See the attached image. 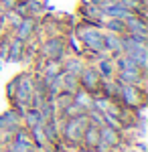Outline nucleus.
<instances>
[{"instance_id":"1","label":"nucleus","mask_w":148,"mask_h":152,"mask_svg":"<svg viewBox=\"0 0 148 152\" xmlns=\"http://www.w3.org/2000/svg\"><path fill=\"white\" fill-rule=\"evenodd\" d=\"M73 35L77 37V41L81 43V47H85L87 53L91 55H102L103 53V28L97 26L93 23H83L75 26V33Z\"/></svg>"},{"instance_id":"2","label":"nucleus","mask_w":148,"mask_h":152,"mask_svg":"<svg viewBox=\"0 0 148 152\" xmlns=\"http://www.w3.org/2000/svg\"><path fill=\"white\" fill-rule=\"evenodd\" d=\"M89 120L85 114H79L75 118H67V120H61V138H65L69 142H81L83 136V130L87 128Z\"/></svg>"},{"instance_id":"3","label":"nucleus","mask_w":148,"mask_h":152,"mask_svg":"<svg viewBox=\"0 0 148 152\" xmlns=\"http://www.w3.org/2000/svg\"><path fill=\"white\" fill-rule=\"evenodd\" d=\"M67 49V45H65V39L63 37H49L45 43L41 45V49H39V53H41V57L45 59H51V61H63L65 59V51Z\"/></svg>"},{"instance_id":"4","label":"nucleus","mask_w":148,"mask_h":152,"mask_svg":"<svg viewBox=\"0 0 148 152\" xmlns=\"http://www.w3.org/2000/svg\"><path fill=\"white\" fill-rule=\"evenodd\" d=\"M77 81H79L81 89H85V91H89V94L93 95V94L100 91L102 77H100V73H97V69H95L93 65H85L83 71L79 73V77H77Z\"/></svg>"},{"instance_id":"5","label":"nucleus","mask_w":148,"mask_h":152,"mask_svg":"<svg viewBox=\"0 0 148 152\" xmlns=\"http://www.w3.org/2000/svg\"><path fill=\"white\" fill-rule=\"evenodd\" d=\"M120 144V130L112 128V126H100V144L93 148L95 152H110V148H114Z\"/></svg>"},{"instance_id":"6","label":"nucleus","mask_w":148,"mask_h":152,"mask_svg":"<svg viewBox=\"0 0 148 152\" xmlns=\"http://www.w3.org/2000/svg\"><path fill=\"white\" fill-rule=\"evenodd\" d=\"M116 97H120L128 107H136V105L142 104V89L138 85H132V83H120Z\"/></svg>"},{"instance_id":"7","label":"nucleus","mask_w":148,"mask_h":152,"mask_svg":"<svg viewBox=\"0 0 148 152\" xmlns=\"http://www.w3.org/2000/svg\"><path fill=\"white\" fill-rule=\"evenodd\" d=\"M126 24V35H132V37H138V39H148V26H146V20L144 16H140L136 12H132L128 18L124 20Z\"/></svg>"},{"instance_id":"8","label":"nucleus","mask_w":148,"mask_h":152,"mask_svg":"<svg viewBox=\"0 0 148 152\" xmlns=\"http://www.w3.org/2000/svg\"><path fill=\"white\" fill-rule=\"evenodd\" d=\"M122 51H124V41H122V35H116V33L106 31V33H103V53H102V55H108V57H118Z\"/></svg>"},{"instance_id":"9","label":"nucleus","mask_w":148,"mask_h":152,"mask_svg":"<svg viewBox=\"0 0 148 152\" xmlns=\"http://www.w3.org/2000/svg\"><path fill=\"white\" fill-rule=\"evenodd\" d=\"M14 10L21 16H39L45 10V0H21L14 4Z\"/></svg>"},{"instance_id":"10","label":"nucleus","mask_w":148,"mask_h":152,"mask_svg":"<svg viewBox=\"0 0 148 152\" xmlns=\"http://www.w3.org/2000/svg\"><path fill=\"white\" fill-rule=\"evenodd\" d=\"M34 31H37V18L34 16H23L21 23L14 26V37L21 41H26L34 35Z\"/></svg>"},{"instance_id":"11","label":"nucleus","mask_w":148,"mask_h":152,"mask_svg":"<svg viewBox=\"0 0 148 152\" xmlns=\"http://www.w3.org/2000/svg\"><path fill=\"white\" fill-rule=\"evenodd\" d=\"M100 77L102 79H112L116 77V63H114V57H108V55H97V61L93 65Z\"/></svg>"},{"instance_id":"12","label":"nucleus","mask_w":148,"mask_h":152,"mask_svg":"<svg viewBox=\"0 0 148 152\" xmlns=\"http://www.w3.org/2000/svg\"><path fill=\"white\" fill-rule=\"evenodd\" d=\"M81 14H83V20L85 23H93V24H97V26H102V23L106 20V14L102 12V8L95 2H87L81 8Z\"/></svg>"},{"instance_id":"13","label":"nucleus","mask_w":148,"mask_h":152,"mask_svg":"<svg viewBox=\"0 0 148 152\" xmlns=\"http://www.w3.org/2000/svg\"><path fill=\"white\" fill-rule=\"evenodd\" d=\"M21 59H24V41H21V39H16V37L12 35L8 39V55H6V61L16 63Z\"/></svg>"},{"instance_id":"14","label":"nucleus","mask_w":148,"mask_h":152,"mask_svg":"<svg viewBox=\"0 0 148 152\" xmlns=\"http://www.w3.org/2000/svg\"><path fill=\"white\" fill-rule=\"evenodd\" d=\"M81 142H83V146H85V148L93 150V148L100 144V126H95V124H87V128L83 130Z\"/></svg>"},{"instance_id":"15","label":"nucleus","mask_w":148,"mask_h":152,"mask_svg":"<svg viewBox=\"0 0 148 152\" xmlns=\"http://www.w3.org/2000/svg\"><path fill=\"white\" fill-rule=\"evenodd\" d=\"M59 79V87H61V91L63 94H75L77 89H79V81H77V77L75 75H69V73H65V71H61L57 75Z\"/></svg>"},{"instance_id":"16","label":"nucleus","mask_w":148,"mask_h":152,"mask_svg":"<svg viewBox=\"0 0 148 152\" xmlns=\"http://www.w3.org/2000/svg\"><path fill=\"white\" fill-rule=\"evenodd\" d=\"M61 71H63L61 69V61H51V59H47L45 65L41 67V75H39V77L45 83H49V81H53Z\"/></svg>"},{"instance_id":"17","label":"nucleus","mask_w":148,"mask_h":152,"mask_svg":"<svg viewBox=\"0 0 148 152\" xmlns=\"http://www.w3.org/2000/svg\"><path fill=\"white\" fill-rule=\"evenodd\" d=\"M83 67H85V63L79 57H67L61 61V69L65 71V73H69V75H75V77H79Z\"/></svg>"},{"instance_id":"18","label":"nucleus","mask_w":148,"mask_h":152,"mask_svg":"<svg viewBox=\"0 0 148 152\" xmlns=\"http://www.w3.org/2000/svg\"><path fill=\"white\" fill-rule=\"evenodd\" d=\"M73 104H77L83 112H87V110H91V105H93V95L79 87V89L73 94Z\"/></svg>"},{"instance_id":"19","label":"nucleus","mask_w":148,"mask_h":152,"mask_svg":"<svg viewBox=\"0 0 148 152\" xmlns=\"http://www.w3.org/2000/svg\"><path fill=\"white\" fill-rule=\"evenodd\" d=\"M29 134L34 142V148H47L49 146V140L45 136V130H43V124H37L33 128H29Z\"/></svg>"},{"instance_id":"20","label":"nucleus","mask_w":148,"mask_h":152,"mask_svg":"<svg viewBox=\"0 0 148 152\" xmlns=\"http://www.w3.org/2000/svg\"><path fill=\"white\" fill-rule=\"evenodd\" d=\"M102 28L110 31V33H116V35H126V24H124V20H120V18H110V16H106V20L102 23Z\"/></svg>"},{"instance_id":"21","label":"nucleus","mask_w":148,"mask_h":152,"mask_svg":"<svg viewBox=\"0 0 148 152\" xmlns=\"http://www.w3.org/2000/svg\"><path fill=\"white\" fill-rule=\"evenodd\" d=\"M124 8H128L130 12H136L140 16H144V6H146V2H142V0H118Z\"/></svg>"},{"instance_id":"22","label":"nucleus","mask_w":148,"mask_h":152,"mask_svg":"<svg viewBox=\"0 0 148 152\" xmlns=\"http://www.w3.org/2000/svg\"><path fill=\"white\" fill-rule=\"evenodd\" d=\"M59 114H61L63 120H67V118H75V116H79V114H85V112H83L77 104H73V102H71V104H67L61 112H59Z\"/></svg>"},{"instance_id":"23","label":"nucleus","mask_w":148,"mask_h":152,"mask_svg":"<svg viewBox=\"0 0 148 152\" xmlns=\"http://www.w3.org/2000/svg\"><path fill=\"white\" fill-rule=\"evenodd\" d=\"M6 94H8V97H10V102H12L14 99V94H16V77L6 85Z\"/></svg>"},{"instance_id":"24","label":"nucleus","mask_w":148,"mask_h":152,"mask_svg":"<svg viewBox=\"0 0 148 152\" xmlns=\"http://www.w3.org/2000/svg\"><path fill=\"white\" fill-rule=\"evenodd\" d=\"M6 55H8V39L0 45V59H6Z\"/></svg>"},{"instance_id":"25","label":"nucleus","mask_w":148,"mask_h":152,"mask_svg":"<svg viewBox=\"0 0 148 152\" xmlns=\"http://www.w3.org/2000/svg\"><path fill=\"white\" fill-rule=\"evenodd\" d=\"M16 2H21V0H16Z\"/></svg>"}]
</instances>
